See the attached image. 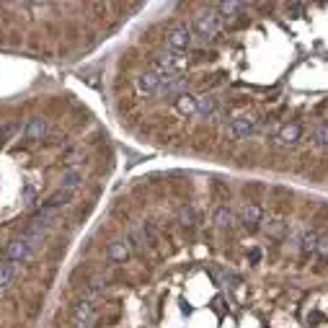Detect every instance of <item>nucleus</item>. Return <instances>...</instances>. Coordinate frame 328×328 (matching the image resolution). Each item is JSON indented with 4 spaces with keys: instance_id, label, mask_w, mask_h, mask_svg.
<instances>
[{
    "instance_id": "4",
    "label": "nucleus",
    "mask_w": 328,
    "mask_h": 328,
    "mask_svg": "<svg viewBox=\"0 0 328 328\" xmlns=\"http://www.w3.org/2000/svg\"><path fill=\"white\" fill-rule=\"evenodd\" d=\"M315 254H318L320 259H328V235H320V238H318V248H315Z\"/></svg>"
},
{
    "instance_id": "1",
    "label": "nucleus",
    "mask_w": 328,
    "mask_h": 328,
    "mask_svg": "<svg viewBox=\"0 0 328 328\" xmlns=\"http://www.w3.org/2000/svg\"><path fill=\"white\" fill-rule=\"evenodd\" d=\"M300 137H302V127H300V124H282V127H279V135L274 137V142H276L279 147H287V145L300 142Z\"/></svg>"
},
{
    "instance_id": "2",
    "label": "nucleus",
    "mask_w": 328,
    "mask_h": 328,
    "mask_svg": "<svg viewBox=\"0 0 328 328\" xmlns=\"http://www.w3.org/2000/svg\"><path fill=\"white\" fill-rule=\"evenodd\" d=\"M310 145L313 147H328V124H318L310 132Z\"/></svg>"
},
{
    "instance_id": "3",
    "label": "nucleus",
    "mask_w": 328,
    "mask_h": 328,
    "mask_svg": "<svg viewBox=\"0 0 328 328\" xmlns=\"http://www.w3.org/2000/svg\"><path fill=\"white\" fill-rule=\"evenodd\" d=\"M318 238H320V235H318L315 230H310V233H305V235H302V251H305V254L318 248Z\"/></svg>"
}]
</instances>
